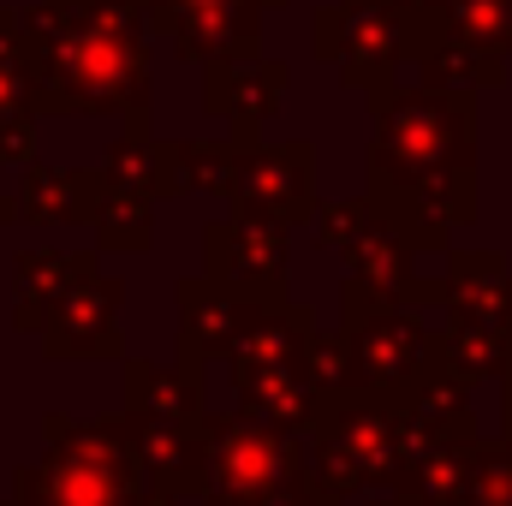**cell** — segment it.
<instances>
[{"label": "cell", "instance_id": "cell-1", "mask_svg": "<svg viewBox=\"0 0 512 506\" xmlns=\"http://www.w3.org/2000/svg\"><path fill=\"white\" fill-rule=\"evenodd\" d=\"M48 465L24 471L18 506H131L143 495V471L131 453L126 423H60Z\"/></svg>", "mask_w": 512, "mask_h": 506}, {"label": "cell", "instance_id": "cell-2", "mask_svg": "<svg viewBox=\"0 0 512 506\" xmlns=\"http://www.w3.org/2000/svg\"><path fill=\"white\" fill-rule=\"evenodd\" d=\"M203 506H268L286 477V447L262 417L203 423Z\"/></svg>", "mask_w": 512, "mask_h": 506}]
</instances>
